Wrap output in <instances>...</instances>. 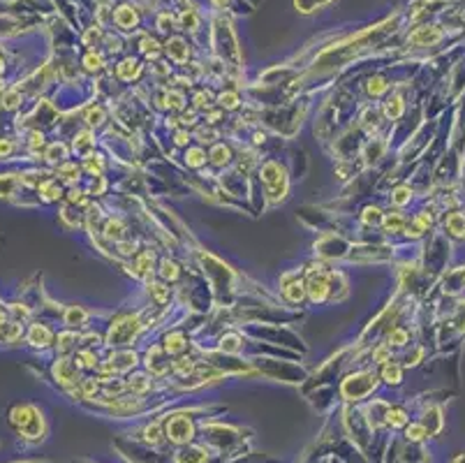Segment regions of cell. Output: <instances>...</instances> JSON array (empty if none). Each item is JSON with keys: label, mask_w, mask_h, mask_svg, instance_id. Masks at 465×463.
Segmentation results:
<instances>
[{"label": "cell", "mask_w": 465, "mask_h": 463, "mask_svg": "<svg viewBox=\"0 0 465 463\" xmlns=\"http://www.w3.org/2000/svg\"><path fill=\"white\" fill-rule=\"evenodd\" d=\"M10 421L26 438H38V433H42V415L33 405H16L10 412Z\"/></svg>", "instance_id": "6da1fadb"}, {"label": "cell", "mask_w": 465, "mask_h": 463, "mask_svg": "<svg viewBox=\"0 0 465 463\" xmlns=\"http://www.w3.org/2000/svg\"><path fill=\"white\" fill-rule=\"evenodd\" d=\"M137 329H139V322L137 317H123L121 322H116L111 327V333H109V341L116 343V345H125L135 338Z\"/></svg>", "instance_id": "7a4b0ae2"}, {"label": "cell", "mask_w": 465, "mask_h": 463, "mask_svg": "<svg viewBox=\"0 0 465 463\" xmlns=\"http://www.w3.org/2000/svg\"><path fill=\"white\" fill-rule=\"evenodd\" d=\"M375 387V375H357L343 384V394L347 398H361Z\"/></svg>", "instance_id": "3957f363"}, {"label": "cell", "mask_w": 465, "mask_h": 463, "mask_svg": "<svg viewBox=\"0 0 465 463\" xmlns=\"http://www.w3.org/2000/svg\"><path fill=\"white\" fill-rule=\"evenodd\" d=\"M167 435L169 440H174V442H188V440L192 438V424L188 417L183 415H176L169 419L167 424Z\"/></svg>", "instance_id": "277c9868"}, {"label": "cell", "mask_w": 465, "mask_h": 463, "mask_svg": "<svg viewBox=\"0 0 465 463\" xmlns=\"http://www.w3.org/2000/svg\"><path fill=\"white\" fill-rule=\"evenodd\" d=\"M437 40H440V32H437L435 28H421V30H417L410 37L412 44H433V42H437Z\"/></svg>", "instance_id": "5b68a950"}, {"label": "cell", "mask_w": 465, "mask_h": 463, "mask_svg": "<svg viewBox=\"0 0 465 463\" xmlns=\"http://www.w3.org/2000/svg\"><path fill=\"white\" fill-rule=\"evenodd\" d=\"M308 287H310V296H312V301H322L324 299V294H326V278L324 276H312L310 278V282H308Z\"/></svg>", "instance_id": "8992f818"}, {"label": "cell", "mask_w": 465, "mask_h": 463, "mask_svg": "<svg viewBox=\"0 0 465 463\" xmlns=\"http://www.w3.org/2000/svg\"><path fill=\"white\" fill-rule=\"evenodd\" d=\"M447 229L454 236H465V216H460V213L449 216L447 218Z\"/></svg>", "instance_id": "52a82bcc"}, {"label": "cell", "mask_w": 465, "mask_h": 463, "mask_svg": "<svg viewBox=\"0 0 465 463\" xmlns=\"http://www.w3.org/2000/svg\"><path fill=\"white\" fill-rule=\"evenodd\" d=\"M176 461L178 463H204L206 456H204V452H201V449H190V452H181V454H178Z\"/></svg>", "instance_id": "ba28073f"}, {"label": "cell", "mask_w": 465, "mask_h": 463, "mask_svg": "<svg viewBox=\"0 0 465 463\" xmlns=\"http://www.w3.org/2000/svg\"><path fill=\"white\" fill-rule=\"evenodd\" d=\"M49 341H51V333L44 327H35L33 331H30V343H35V345H47Z\"/></svg>", "instance_id": "9c48e42d"}, {"label": "cell", "mask_w": 465, "mask_h": 463, "mask_svg": "<svg viewBox=\"0 0 465 463\" xmlns=\"http://www.w3.org/2000/svg\"><path fill=\"white\" fill-rule=\"evenodd\" d=\"M56 375H58V380H61V382H65V384L75 380V373L70 370V364H67L65 359L58 361V364H56Z\"/></svg>", "instance_id": "30bf717a"}, {"label": "cell", "mask_w": 465, "mask_h": 463, "mask_svg": "<svg viewBox=\"0 0 465 463\" xmlns=\"http://www.w3.org/2000/svg\"><path fill=\"white\" fill-rule=\"evenodd\" d=\"M183 46H185V44H183L181 40H174V42H169V44H167V51H169V54H172L176 60H185L188 54H185V49H183Z\"/></svg>", "instance_id": "8fae6325"}, {"label": "cell", "mask_w": 465, "mask_h": 463, "mask_svg": "<svg viewBox=\"0 0 465 463\" xmlns=\"http://www.w3.org/2000/svg\"><path fill=\"white\" fill-rule=\"evenodd\" d=\"M137 72H139V65H137L135 60H125V63H121V67H118V74H121L123 79H132Z\"/></svg>", "instance_id": "7c38bea8"}, {"label": "cell", "mask_w": 465, "mask_h": 463, "mask_svg": "<svg viewBox=\"0 0 465 463\" xmlns=\"http://www.w3.org/2000/svg\"><path fill=\"white\" fill-rule=\"evenodd\" d=\"M132 21H135V14H132L130 7H121L116 14V23L118 26H132Z\"/></svg>", "instance_id": "4fadbf2b"}, {"label": "cell", "mask_w": 465, "mask_h": 463, "mask_svg": "<svg viewBox=\"0 0 465 463\" xmlns=\"http://www.w3.org/2000/svg\"><path fill=\"white\" fill-rule=\"evenodd\" d=\"M285 294L289 296V301H301L303 299V285L301 282H292L285 287Z\"/></svg>", "instance_id": "5bb4252c"}, {"label": "cell", "mask_w": 465, "mask_h": 463, "mask_svg": "<svg viewBox=\"0 0 465 463\" xmlns=\"http://www.w3.org/2000/svg\"><path fill=\"white\" fill-rule=\"evenodd\" d=\"M428 435V431L423 429L421 424H410L407 426V438L410 440H421V438H426Z\"/></svg>", "instance_id": "9a60e30c"}, {"label": "cell", "mask_w": 465, "mask_h": 463, "mask_svg": "<svg viewBox=\"0 0 465 463\" xmlns=\"http://www.w3.org/2000/svg\"><path fill=\"white\" fill-rule=\"evenodd\" d=\"M384 380L386 382H400V368L396 364L384 366Z\"/></svg>", "instance_id": "2e32d148"}, {"label": "cell", "mask_w": 465, "mask_h": 463, "mask_svg": "<svg viewBox=\"0 0 465 463\" xmlns=\"http://www.w3.org/2000/svg\"><path fill=\"white\" fill-rule=\"evenodd\" d=\"M183 345H185V343H183V336H181V333H174V336L167 338V350H169V352L183 350Z\"/></svg>", "instance_id": "e0dca14e"}, {"label": "cell", "mask_w": 465, "mask_h": 463, "mask_svg": "<svg viewBox=\"0 0 465 463\" xmlns=\"http://www.w3.org/2000/svg\"><path fill=\"white\" fill-rule=\"evenodd\" d=\"M386 421H389L391 426L405 424V412L403 410H389V412H386Z\"/></svg>", "instance_id": "ac0fdd59"}, {"label": "cell", "mask_w": 465, "mask_h": 463, "mask_svg": "<svg viewBox=\"0 0 465 463\" xmlns=\"http://www.w3.org/2000/svg\"><path fill=\"white\" fill-rule=\"evenodd\" d=\"M386 111H389L391 118H398L400 111H403V102H400V97H394V100L389 102V106H386Z\"/></svg>", "instance_id": "d6986e66"}, {"label": "cell", "mask_w": 465, "mask_h": 463, "mask_svg": "<svg viewBox=\"0 0 465 463\" xmlns=\"http://www.w3.org/2000/svg\"><path fill=\"white\" fill-rule=\"evenodd\" d=\"M368 91H370L373 95H380L382 91H386V83L382 81L380 77H375V79H370V83H368Z\"/></svg>", "instance_id": "ffe728a7"}, {"label": "cell", "mask_w": 465, "mask_h": 463, "mask_svg": "<svg viewBox=\"0 0 465 463\" xmlns=\"http://www.w3.org/2000/svg\"><path fill=\"white\" fill-rule=\"evenodd\" d=\"M14 188V179L12 176H0V194H10Z\"/></svg>", "instance_id": "44dd1931"}, {"label": "cell", "mask_w": 465, "mask_h": 463, "mask_svg": "<svg viewBox=\"0 0 465 463\" xmlns=\"http://www.w3.org/2000/svg\"><path fill=\"white\" fill-rule=\"evenodd\" d=\"M162 276L164 278H176L178 276V269L174 262H162Z\"/></svg>", "instance_id": "7402d4cb"}, {"label": "cell", "mask_w": 465, "mask_h": 463, "mask_svg": "<svg viewBox=\"0 0 465 463\" xmlns=\"http://www.w3.org/2000/svg\"><path fill=\"white\" fill-rule=\"evenodd\" d=\"M222 350L236 352V350H238V338H236V336H227V338L222 341Z\"/></svg>", "instance_id": "603a6c76"}, {"label": "cell", "mask_w": 465, "mask_h": 463, "mask_svg": "<svg viewBox=\"0 0 465 463\" xmlns=\"http://www.w3.org/2000/svg\"><path fill=\"white\" fill-rule=\"evenodd\" d=\"M227 157H229V151L227 148H222V146H218L213 151V160L218 162V165H222V162H227Z\"/></svg>", "instance_id": "cb8c5ba5"}, {"label": "cell", "mask_w": 465, "mask_h": 463, "mask_svg": "<svg viewBox=\"0 0 465 463\" xmlns=\"http://www.w3.org/2000/svg\"><path fill=\"white\" fill-rule=\"evenodd\" d=\"M146 440H151V442H158V440H160V426L158 424H153V426L146 429Z\"/></svg>", "instance_id": "d4e9b609"}, {"label": "cell", "mask_w": 465, "mask_h": 463, "mask_svg": "<svg viewBox=\"0 0 465 463\" xmlns=\"http://www.w3.org/2000/svg\"><path fill=\"white\" fill-rule=\"evenodd\" d=\"M410 199V190L407 188H398L396 190V194H394V202L396 204H405Z\"/></svg>", "instance_id": "484cf974"}, {"label": "cell", "mask_w": 465, "mask_h": 463, "mask_svg": "<svg viewBox=\"0 0 465 463\" xmlns=\"http://www.w3.org/2000/svg\"><path fill=\"white\" fill-rule=\"evenodd\" d=\"M384 225H386V229H400V225H403V218H400V216H389Z\"/></svg>", "instance_id": "4316f807"}, {"label": "cell", "mask_w": 465, "mask_h": 463, "mask_svg": "<svg viewBox=\"0 0 465 463\" xmlns=\"http://www.w3.org/2000/svg\"><path fill=\"white\" fill-rule=\"evenodd\" d=\"M405 338H407V333H405L403 329H396V331H391V341H394V345H403Z\"/></svg>", "instance_id": "83f0119b"}, {"label": "cell", "mask_w": 465, "mask_h": 463, "mask_svg": "<svg viewBox=\"0 0 465 463\" xmlns=\"http://www.w3.org/2000/svg\"><path fill=\"white\" fill-rule=\"evenodd\" d=\"M65 155V146H61V144H56V146H51V151H49V160H58V157Z\"/></svg>", "instance_id": "f1b7e54d"}, {"label": "cell", "mask_w": 465, "mask_h": 463, "mask_svg": "<svg viewBox=\"0 0 465 463\" xmlns=\"http://www.w3.org/2000/svg\"><path fill=\"white\" fill-rule=\"evenodd\" d=\"M84 317H86V313H81V310L72 308V310H70V315H67V322H70V324H75V322H84Z\"/></svg>", "instance_id": "f546056e"}, {"label": "cell", "mask_w": 465, "mask_h": 463, "mask_svg": "<svg viewBox=\"0 0 465 463\" xmlns=\"http://www.w3.org/2000/svg\"><path fill=\"white\" fill-rule=\"evenodd\" d=\"M118 234H121V222H118V220H111V222L107 225V236H118Z\"/></svg>", "instance_id": "4dcf8cb0"}, {"label": "cell", "mask_w": 465, "mask_h": 463, "mask_svg": "<svg viewBox=\"0 0 465 463\" xmlns=\"http://www.w3.org/2000/svg\"><path fill=\"white\" fill-rule=\"evenodd\" d=\"M363 220H366V222H377V220H380V211H377V208H366Z\"/></svg>", "instance_id": "1f68e13d"}, {"label": "cell", "mask_w": 465, "mask_h": 463, "mask_svg": "<svg viewBox=\"0 0 465 463\" xmlns=\"http://www.w3.org/2000/svg\"><path fill=\"white\" fill-rule=\"evenodd\" d=\"M88 123H90V125H98V123H102V109H95V111H90V114H88Z\"/></svg>", "instance_id": "d6a6232c"}, {"label": "cell", "mask_w": 465, "mask_h": 463, "mask_svg": "<svg viewBox=\"0 0 465 463\" xmlns=\"http://www.w3.org/2000/svg\"><path fill=\"white\" fill-rule=\"evenodd\" d=\"M201 160H204L201 151H197V148H195V151H190V160H188L190 165H195V167H197V165H201Z\"/></svg>", "instance_id": "836d02e7"}, {"label": "cell", "mask_w": 465, "mask_h": 463, "mask_svg": "<svg viewBox=\"0 0 465 463\" xmlns=\"http://www.w3.org/2000/svg\"><path fill=\"white\" fill-rule=\"evenodd\" d=\"M84 63H86V67H88V69H98L100 67V58H98V56H86Z\"/></svg>", "instance_id": "e575fe53"}, {"label": "cell", "mask_w": 465, "mask_h": 463, "mask_svg": "<svg viewBox=\"0 0 465 463\" xmlns=\"http://www.w3.org/2000/svg\"><path fill=\"white\" fill-rule=\"evenodd\" d=\"M220 100H222V104H227V106H236L238 104V100H236V95H234V93H227V95H222Z\"/></svg>", "instance_id": "d590c367"}, {"label": "cell", "mask_w": 465, "mask_h": 463, "mask_svg": "<svg viewBox=\"0 0 465 463\" xmlns=\"http://www.w3.org/2000/svg\"><path fill=\"white\" fill-rule=\"evenodd\" d=\"M44 194H47V199H56L58 194H61V190H56V188H49V185H44Z\"/></svg>", "instance_id": "8d00e7d4"}, {"label": "cell", "mask_w": 465, "mask_h": 463, "mask_svg": "<svg viewBox=\"0 0 465 463\" xmlns=\"http://www.w3.org/2000/svg\"><path fill=\"white\" fill-rule=\"evenodd\" d=\"M12 144L10 141H0V155H10Z\"/></svg>", "instance_id": "74e56055"}, {"label": "cell", "mask_w": 465, "mask_h": 463, "mask_svg": "<svg viewBox=\"0 0 465 463\" xmlns=\"http://www.w3.org/2000/svg\"><path fill=\"white\" fill-rule=\"evenodd\" d=\"M454 463H465V456H458V458H456Z\"/></svg>", "instance_id": "f35d334b"}]
</instances>
